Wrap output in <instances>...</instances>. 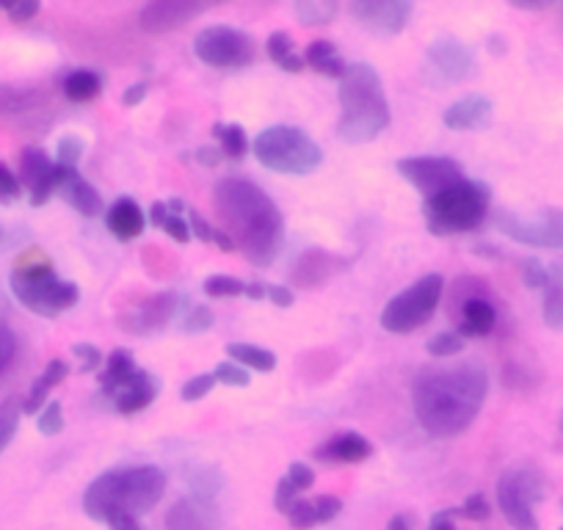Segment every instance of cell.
Listing matches in <instances>:
<instances>
[{
  "label": "cell",
  "mask_w": 563,
  "mask_h": 530,
  "mask_svg": "<svg viewBox=\"0 0 563 530\" xmlns=\"http://www.w3.org/2000/svg\"><path fill=\"white\" fill-rule=\"evenodd\" d=\"M489 393V376L475 362L422 371L411 387V407L422 431L437 440L464 434Z\"/></svg>",
  "instance_id": "cell-1"
},
{
  "label": "cell",
  "mask_w": 563,
  "mask_h": 530,
  "mask_svg": "<svg viewBox=\"0 0 563 530\" xmlns=\"http://www.w3.org/2000/svg\"><path fill=\"white\" fill-rule=\"evenodd\" d=\"M216 216L254 268H268L285 243V219L274 199L246 177H221L213 188Z\"/></svg>",
  "instance_id": "cell-2"
},
{
  "label": "cell",
  "mask_w": 563,
  "mask_h": 530,
  "mask_svg": "<svg viewBox=\"0 0 563 530\" xmlns=\"http://www.w3.org/2000/svg\"><path fill=\"white\" fill-rule=\"evenodd\" d=\"M166 495V473L155 464L141 467L108 470L89 484L84 495V511L95 522H117L135 519L153 511Z\"/></svg>",
  "instance_id": "cell-3"
},
{
  "label": "cell",
  "mask_w": 563,
  "mask_h": 530,
  "mask_svg": "<svg viewBox=\"0 0 563 530\" xmlns=\"http://www.w3.org/2000/svg\"><path fill=\"white\" fill-rule=\"evenodd\" d=\"M338 136L349 144H367L389 128V102L376 67L356 62L340 78Z\"/></svg>",
  "instance_id": "cell-4"
},
{
  "label": "cell",
  "mask_w": 563,
  "mask_h": 530,
  "mask_svg": "<svg viewBox=\"0 0 563 530\" xmlns=\"http://www.w3.org/2000/svg\"><path fill=\"white\" fill-rule=\"evenodd\" d=\"M489 186L464 177L456 186L426 199L422 216H426V227L431 235H459V232L475 230L489 213Z\"/></svg>",
  "instance_id": "cell-5"
},
{
  "label": "cell",
  "mask_w": 563,
  "mask_h": 530,
  "mask_svg": "<svg viewBox=\"0 0 563 530\" xmlns=\"http://www.w3.org/2000/svg\"><path fill=\"white\" fill-rule=\"evenodd\" d=\"M12 294L25 310L36 312L42 318H56L62 312L73 310L80 301L78 285L69 279L56 277L53 265L47 260L40 263H20L12 272Z\"/></svg>",
  "instance_id": "cell-6"
},
{
  "label": "cell",
  "mask_w": 563,
  "mask_h": 530,
  "mask_svg": "<svg viewBox=\"0 0 563 530\" xmlns=\"http://www.w3.org/2000/svg\"><path fill=\"white\" fill-rule=\"evenodd\" d=\"M254 155L260 164L279 175H310L321 166L323 153L301 128L294 124H271L254 139Z\"/></svg>",
  "instance_id": "cell-7"
},
{
  "label": "cell",
  "mask_w": 563,
  "mask_h": 530,
  "mask_svg": "<svg viewBox=\"0 0 563 530\" xmlns=\"http://www.w3.org/2000/svg\"><path fill=\"white\" fill-rule=\"evenodd\" d=\"M547 481L541 470L533 464H519L506 470L497 481V503H500L503 517L508 519L514 530H539L533 506L544 500Z\"/></svg>",
  "instance_id": "cell-8"
},
{
  "label": "cell",
  "mask_w": 563,
  "mask_h": 530,
  "mask_svg": "<svg viewBox=\"0 0 563 530\" xmlns=\"http://www.w3.org/2000/svg\"><path fill=\"white\" fill-rule=\"evenodd\" d=\"M442 290H445L442 274H426L404 294L387 301V307L382 310V327L393 334H409L426 327L440 307Z\"/></svg>",
  "instance_id": "cell-9"
},
{
  "label": "cell",
  "mask_w": 563,
  "mask_h": 530,
  "mask_svg": "<svg viewBox=\"0 0 563 530\" xmlns=\"http://www.w3.org/2000/svg\"><path fill=\"white\" fill-rule=\"evenodd\" d=\"M199 62L216 69H246L257 58V42L246 31L232 25H208L194 40Z\"/></svg>",
  "instance_id": "cell-10"
},
{
  "label": "cell",
  "mask_w": 563,
  "mask_h": 530,
  "mask_svg": "<svg viewBox=\"0 0 563 530\" xmlns=\"http://www.w3.org/2000/svg\"><path fill=\"white\" fill-rule=\"evenodd\" d=\"M495 227L503 235L525 246L563 249V210L558 208H544L539 219H522L511 210H500L495 216Z\"/></svg>",
  "instance_id": "cell-11"
},
{
  "label": "cell",
  "mask_w": 563,
  "mask_h": 530,
  "mask_svg": "<svg viewBox=\"0 0 563 530\" xmlns=\"http://www.w3.org/2000/svg\"><path fill=\"white\" fill-rule=\"evenodd\" d=\"M395 169L426 197H434L464 180V166L445 155H411V158H400Z\"/></svg>",
  "instance_id": "cell-12"
},
{
  "label": "cell",
  "mask_w": 563,
  "mask_h": 530,
  "mask_svg": "<svg viewBox=\"0 0 563 530\" xmlns=\"http://www.w3.org/2000/svg\"><path fill=\"white\" fill-rule=\"evenodd\" d=\"M349 12L354 14L362 29L378 36H395L406 29L411 18L409 0H356Z\"/></svg>",
  "instance_id": "cell-13"
},
{
  "label": "cell",
  "mask_w": 563,
  "mask_h": 530,
  "mask_svg": "<svg viewBox=\"0 0 563 530\" xmlns=\"http://www.w3.org/2000/svg\"><path fill=\"white\" fill-rule=\"evenodd\" d=\"M202 12H208V3H197V0H155V3L141 9L139 25L147 34H166V31H177L188 25Z\"/></svg>",
  "instance_id": "cell-14"
},
{
  "label": "cell",
  "mask_w": 563,
  "mask_h": 530,
  "mask_svg": "<svg viewBox=\"0 0 563 530\" xmlns=\"http://www.w3.org/2000/svg\"><path fill=\"white\" fill-rule=\"evenodd\" d=\"M429 64L448 84H459L473 73L475 56L464 42L453 40V36H440L429 45Z\"/></svg>",
  "instance_id": "cell-15"
},
{
  "label": "cell",
  "mask_w": 563,
  "mask_h": 530,
  "mask_svg": "<svg viewBox=\"0 0 563 530\" xmlns=\"http://www.w3.org/2000/svg\"><path fill=\"white\" fill-rule=\"evenodd\" d=\"M177 307H180V296L177 294H155L141 301L133 312H128V318H122V323L133 334L158 332V329L169 327L175 321Z\"/></svg>",
  "instance_id": "cell-16"
},
{
  "label": "cell",
  "mask_w": 563,
  "mask_h": 530,
  "mask_svg": "<svg viewBox=\"0 0 563 530\" xmlns=\"http://www.w3.org/2000/svg\"><path fill=\"white\" fill-rule=\"evenodd\" d=\"M20 172H23V183L31 191V205L42 208L56 191V164L42 150L25 147L20 155Z\"/></svg>",
  "instance_id": "cell-17"
},
{
  "label": "cell",
  "mask_w": 563,
  "mask_h": 530,
  "mask_svg": "<svg viewBox=\"0 0 563 530\" xmlns=\"http://www.w3.org/2000/svg\"><path fill=\"white\" fill-rule=\"evenodd\" d=\"M351 260L340 257V254L323 252V249H310V252L301 254L294 263V272H290V283L299 285V288H318L321 283H327L329 277L340 274L343 268H349Z\"/></svg>",
  "instance_id": "cell-18"
},
{
  "label": "cell",
  "mask_w": 563,
  "mask_h": 530,
  "mask_svg": "<svg viewBox=\"0 0 563 530\" xmlns=\"http://www.w3.org/2000/svg\"><path fill=\"white\" fill-rule=\"evenodd\" d=\"M56 191H62V197L86 219L102 216V197L78 175V169H64L56 164Z\"/></svg>",
  "instance_id": "cell-19"
},
{
  "label": "cell",
  "mask_w": 563,
  "mask_h": 530,
  "mask_svg": "<svg viewBox=\"0 0 563 530\" xmlns=\"http://www.w3.org/2000/svg\"><path fill=\"white\" fill-rule=\"evenodd\" d=\"M166 530H213L216 508L205 497H180L175 506L166 511Z\"/></svg>",
  "instance_id": "cell-20"
},
{
  "label": "cell",
  "mask_w": 563,
  "mask_h": 530,
  "mask_svg": "<svg viewBox=\"0 0 563 530\" xmlns=\"http://www.w3.org/2000/svg\"><path fill=\"white\" fill-rule=\"evenodd\" d=\"M373 453V445L356 431H343V434L332 437V440L321 442V445L312 451V456L321 464H356L365 462Z\"/></svg>",
  "instance_id": "cell-21"
},
{
  "label": "cell",
  "mask_w": 563,
  "mask_h": 530,
  "mask_svg": "<svg viewBox=\"0 0 563 530\" xmlns=\"http://www.w3.org/2000/svg\"><path fill=\"white\" fill-rule=\"evenodd\" d=\"M340 511H343V500L340 497L318 495L312 500H296L294 508L288 511V519L296 530H310L316 525L332 522Z\"/></svg>",
  "instance_id": "cell-22"
},
{
  "label": "cell",
  "mask_w": 563,
  "mask_h": 530,
  "mask_svg": "<svg viewBox=\"0 0 563 530\" xmlns=\"http://www.w3.org/2000/svg\"><path fill=\"white\" fill-rule=\"evenodd\" d=\"M445 128L451 130H481L492 122V100L484 95H470L453 102L445 111Z\"/></svg>",
  "instance_id": "cell-23"
},
{
  "label": "cell",
  "mask_w": 563,
  "mask_h": 530,
  "mask_svg": "<svg viewBox=\"0 0 563 530\" xmlns=\"http://www.w3.org/2000/svg\"><path fill=\"white\" fill-rule=\"evenodd\" d=\"M106 227L111 230L113 238H119V241H133V238H139L141 232H144V227H147V216H144V210H141L130 197H119L117 202L106 210Z\"/></svg>",
  "instance_id": "cell-24"
},
{
  "label": "cell",
  "mask_w": 563,
  "mask_h": 530,
  "mask_svg": "<svg viewBox=\"0 0 563 530\" xmlns=\"http://www.w3.org/2000/svg\"><path fill=\"white\" fill-rule=\"evenodd\" d=\"M158 393H161L158 378L147 371H139L133 376V382H130L128 387H124L122 393L113 398V407H117V412H122V415L141 412V409H147L150 404L158 398Z\"/></svg>",
  "instance_id": "cell-25"
},
{
  "label": "cell",
  "mask_w": 563,
  "mask_h": 530,
  "mask_svg": "<svg viewBox=\"0 0 563 530\" xmlns=\"http://www.w3.org/2000/svg\"><path fill=\"white\" fill-rule=\"evenodd\" d=\"M135 373H139V367H135V360L130 351L117 349L113 354H108L106 367H102V373L97 376L100 378L102 398H111L113 401V398H117V395L122 393L130 382H133Z\"/></svg>",
  "instance_id": "cell-26"
},
{
  "label": "cell",
  "mask_w": 563,
  "mask_h": 530,
  "mask_svg": "<svg viewBox=\"0 0 563 530\" xmlns=\"http://www.w3.org/2000/svg\"><path fill=\"white\" fill-rule=\"evenodd\" d=\"M495 327L497 310L489 299H484V296L464 299L462 323H459V334H462V338H486V334H492Z\"/></svg>",
  "instance_id": "cell-27"
},
{
  "label": "cell",
  "mask_w": 563,
  "mask_h": 530,
  "mask_svg": "<svg viewBox=\"0 0 563 530\" xmlns=\"http://www.w3.org/2000/svg\"><path fill=\"white\" fill-rule=\"evenodd\" d=\"M69 376V365L64 360H51L47 362V367L42 371V376L36 378L34 387H31L29 398L23 401V412L25 415H36L42 407L47 404V395H51L53 387H58V384L64 382V378Z\"/></svg>",
  "instance_id": "cell-28"
},
{
  "label": "cell",
  "mask_w": 563,
  "mask_h": 530,
  "mask_svg": "<svg viewBox=\"0 0 563 530\" xmlns=\"http://www.w3.org/2000/svg\"><path fill=\"white\" fill-rule=\"evenodd\" d=\"M544 323L552 332H563V260L550 265V283L544 288Z\"/></svg>",
  "instance_id": "cell-29"
},
{
  "label": "cell",
  "mask_w": 563,
  "mask_h": 530,
  "mask_svg": "<svg viewBox=\"0 0 563 530\" xmlns=\"http://www.w3.org/2000/svg\"><path fill=\"white\" fill-rule=\"evenodd\" d=\"M305 64L307 67L316 69L318 75H327V78H338V80L343 78L345 67H349V64L340 58L338 47H334L332 42H323V40L312 42V45L307 47Z\"/></svg>",
  "instance_id": "cell-30"
},
{
  "label": "cell",
  "mask_w": 563,
  "mask_h": 530,
  "mask_svg": "<svg viewBox=\"0 0 563 530\" xmlns=\"http://www.w3.org/2000/svg\"><path fill=\"white\" fill-rule=\"evenodd\" d=\"M265 51H268V58L285 73H301L305 69V56L296 53V42L288 31H274L265 42Z\"/></svg>",
  "instance_id": "cell-31"
},
{
  "label": "cell",
  "mask_w": 563,
  "mask_h": 530,
  "mask_svg": "<svg viewBox=\"0 0 563 530\" xmlns=\"http://www.w3.org/2000/svg\"><path fill=\"white\" fill-rule=\"evenodd\" d=\"M227 354L232 356V362H238L241 367H246V371L271 373L276 367V354H274V351L263 349V345L230 343V345H227Z\"/></svg>",
  "instance_id": "cell-32"
},
{
  "label": "cell",
  "mask_w": 563,
  "mask_h": 530,
  "mask_svg": "<svg viewBox=\"0 0 563 530\" xmlns=\"http://www.w3.org/2000/svg\"><path fill=\"white\" fill-rule=\"evenodd\" d=\"M62 89L67 95V100L89 102L102 91V78L97 73H91V69H75V73H69L64 78Z\"/></svg>",
  "instance_id": "cell-33"
},
{
  "label": "cell",
  "mask_w": 563,
  "mask_h": 530,
  "mask_svg": "<svg viewBox=\"0 0 563 530\" xmlns=\"http://www.w3.org/2000/svg\"><path fill=\"white\" fill-rule=\"evenodd\" d=\"M213 136L221 142V153L232 161H241L243 155L249 153V139H246V130L241 124H224V122H216L213 124Z\"/></svg>",
  "instance_id": "cell-34"
},
{
  "label": "cell",
  "mask_w": 563,
  "mask_h": 530,
  "mask_svg": "<svg viewBox=\"0 0 563 530\" xmlns=\"http://www.w3.org/2000/svg\"><path fill=\"white\" fill-rule=\"evenodd\" d=\"M14 354H18V334L12 329V307L7 296L0 294V373L12 365Z\"/></svg>",
  "instance_id": "cell-35"
},
{
  "label": "cell",
  "mask_w": 563,
  "mask_h": 530,
  "mask_svg": "<svg viewBox=\"0 0 563 530\" xmlns=\"http://www.w3.org/2000/svg\"><path fill=\"white\" fill-rule=\"evenodd\" d=\"M294 12L305 25H327L338 14V3L334 0H299Z\"/></svg>",
  "instance_id": "cell-36"
},
{
  "label": "cell",
  "mask_w": 563,
  "mask_h": 530,
  "mask_svg": "<svg viewBox=\"0 0 563 530\" xmlns=\"http://www.w3.org/2000/svg\"><path fill=\"white\" fill-rule=\"evenodd\" d=\"M188 227H191L194 235H197L202 243H213V246H219L221 252H238L235 243L230 241V235H227L224 230H219V227L210 224V221H205L202 213H197V210H191V221H188Z\"/></svg>",
  "instance_id": "cell-37"
},
{
  "label": "cell",
  "mask_w": 563,
  "mask_h": 530,
  "mask_svg": "<svg viewBox=\"0 0 563 530\" xmlns=\"http://www.w3.org/2000/svg\"><path fill=\"white\" fill-rule=\"evenodd\" d=\"M20 415H23V404L18 398H7V401L0 404V453L7 451L9 442L18 434Z\"/></svg>",
  "instance_id": "cell-38"
},
{
  "label": "cell",
  "mask_w": 563,
  "mask_h": 530,
  "mask_svg": "<svg viewBox=\"0 0 563 530\" xmlns=\"http://www.w3.org/2000/svg\"><path fill=\"white\" fill-rule=\"evenodd\" d=\"M202 290L210 299H235V296L246 294V285L235 277H227V274H216V277L205 279Z\"/></svg>",
  "instance_id": "cell-39"
},
{
  "label": "cell",
  "mask_w": 563,
  "mask_h": 530,
  "mask_svg": "<svg viewBox=\"0 0 563 530\" xmlns=\"http://www.w3.org/2000/svg\"><path fill=\"white\" fill-rule=\"evenodd\" d=\"M426 351L431 356H453L464 351V338L459 332H437L434 338H429Z\"/></svg>",
  "instance_id": "cell-40"
},
{
  "label": "cell",
  "mask_w": 563,
  "mask_h": 530,
  "mask_svg": "<svg viewBox=\"0 0 563 530\" xmlns=\"http://www.w3.org/2000/svg\"><path fill=\"white\" fill-rule=\"evenodd\" d=\"M213 312L208 310V307L205 305H194V307H188L186 310V316H183V321H180V329L186 334H202V332H208L210 327H213Z\"/></svg>",
  "instance_id": "cell-41"
},
{
  "label": "cell",
  "mask_w": 563,
  "mask_h": 530,
  "mask_svg": "<svg viewBox=\"0 0 563 530\" xmlns=\"http://www.w3.org/2000/svg\"><path fill=\"white\" fill-rule=\"evenodd\" d=\"M36 429H40V434H45V437L62 434V429H64L62 404H58V401L45 404V409L40 412V420H36Z\"/></svg>",
  "instance_id": "cell-42"
},
{
  "label": "cell",
  "mask_w": 563,
  "mask_h": 530,
  "mask_svg": "<svg viewBox=\"0 0 563 530\" xmlns=\"http://www.w3.org/2000/svg\"><path fill=\"white\" fill-rule=\"evenodd\" d=\"M216 382L227 384V387H249V382H252V376H249L246 367H241L238 362H219L213 371Z\"/></svg>",
  "instance_id": "cell-43"
},
{
  "label": "cell",
  "mask_w": 563,
  "mask_h": 530,
  "mask_svg": "<svg viewBox=\"0 0 563 530\" xmlns=\"http://www.w3.org/2000/svg\"><path fill=\"white\" fill-rule=\"evenodd\" d=\"M56 155L58 166H64V169H78L80 158H84V142H80L78 136H64L62 142H58Z\"/></svg>",
  "instance_id": "cell-44"
},
{
  "label": "cell",
  "mask_w": 563,
  "mask_h": 530,
  "mask_svg": "<svg viewBox=\"0 0 563 530\" xmlns=\"http://www.w3.org/2000/svg\"><path fill=\"white\" fill-rule=\"evenodd\" d=\"M522 279L530 290H544L550 283V268L541 260L525 257L522 260Z\"/></svg>",
  "instance_id": "cell-45"
},
{
  "label": "cell",
  "mask_w": 563,
  "mask_h": 530,
  "mask_svg": "<svg viewBox=\"0 0 563 530\" xmlns=\"http://www.w3.org/2000/svg\"><path fill=\"white\" fill-rule=\"evenodd\" d=\"M216 387V376L213 373H199V376L188 378L186 384H183V401L186 404H194V401H202L205 395L210 393V389Z\"/></svg>",
  "instance_id": "cell-46"
},
{
  "label": "cell",
  "mask_w": 563,
  "mask_h": 530,
  "mask_svg": "<svg viewBox=\"0 0 563 530\" xmlns=\"http://www.w3.org/2000/svg\"><path fill=\"white\" fill-rule=\"evenodd\" d=\"M492 514L489 508V500H486L481 492H475V495H470L467 500L462 503V508H459V517L470 519V522H486Z\"/></svg>",
  "instance_id": "cell-47"
},
{
  "label": "cell",
  "mask_w": 563,
  "mask_h": 530,
  "mask_svg": "<svg viewBox=\"0 0 563 530\" xmlns=\"http://www.w3.org/2000/svg\"><path fill=\"white\" fill-rule=\"evenodd\" d=\"M73 354L80 360V373L97 371V367H100L102 362H106L102 351L97 349V345H91V343H75L73 345Z\"/></svg>",
  "instance_id": "cell-48"
},
{
  "label": "cell",
  "mask_w": 563,
  "mask_h": 530,
  "mask_svg": "<svg viewBox=\"0 0 563 530\" xmlns=\"http://www.w3.org/2000/svg\"><path fill=\"white\" fill-rule=\"evenodd\" d=\"M285 478L294 484V489L299 492V495H301V492H307V489H312V486H316V473H312L310 464H305V462L290 464V470H288V475H285Z\"/></svg>",
  "instance_id": "cell-49"
},
{
  "label": "cell",
  "mask_w": 563,
  "mask_h": 530,
  "mask_svg": "<svg viewBox=\"0 0 563 530\" xmlns=\"http://www.w3.org/2000/svg\"><path fill=\"white\" fill-rule=\"evenodd\" d=\"M20 194H23V183L0 164V205H12L14 199H20Z\"/></svg>",
  "instance_id": "cell-50"
},
{
  "label": "cell",
  "mask_w": 563,
  "mask_h": 530,
  "mask_svg": "<svg viewBox=\"0 0 563 530\" xmlns=\"http://www.w3.org/2000/svg\"><path fill=\"white\" fill-rule=\"evenodd\" d=\"M296 500H299V492L294 489V484H290L288 478H282L279 484H276V495H274L276 511L288 517V511H290V508H294Z\"/></svg>",
  "instance_id": "cell-51"
},
{
  "label": "cell",
  "mask_w": 563,
  "mask_h": 530,
  "mask_svg": "<svg viewBox=\"0 0 563 530\" xmlns=\"http://www.w3.org/2000/svg\"><path fill=\"white\" fill-rule=\"evenodd\" d=\"M161 230H164L166 235L175 238L177 243H188V241H191V227H188V221H183L180 216L172 213V210H169V219L164 221V227H161Z\"/></svg>",
  "instance_id": "cell-52"
},
{
  "label": "cell",
  "mask_w": 563,
  "mask_h": 530,
  "mask_svg": "<svg viewBox=\"0 0 563 530\" xmlns=\"http://www.w3.org/2000/svg\"><path fill=\"white\" fill-rule=\"evenodd\" d=\"M7 12L14 23H29V20L40 12V3H36V0H18V3H9Z\"/></svg>",
  "instance_id": "cell-53"
},
{
  "label": "cell",
  "mask_w": 563,
  "mask_h": 530,
  "mask_svg": "<svg viewBox=\"0 0 563 530\" xmlns=\"http://www.w3.org/2000/svg\"><path fill=\"white\" fill-rule=\"evenodd\" d=\"M268 299L271 305L288 310V307H294V290L288 285H268Z\"/></svg>",
  "instance_id": "cell-54"
},
{
  "label": "cell",
  "mask_w": 563,
  "mask_h": 530,
  "mask_svg": "<svg viewBox=\"0 0 563 530\" xmlns=\"http://www.w3.org/2000/svg\"><path fill=\"white\" fill-rule=\"evenodd\" d=\"M221 158H224V153L216 147H199L197 153H194V161L202 166H208V169H216V166L221 164Z\"/></svg>",
  "instance_id": "cell-55"
},
{
  "label": "cell",
  "mask_w": 563,
  "mask_h": 530,
  "mask_svg": "<svg viewBox=\"0 0 563 530\" xmlns=\"http://www.w3.org/2000/svg\"><path fill=\"white\" fill-rule=\"evenodd\" d=\"M147 91H150V84H144V80H141V84H133L122 95V106H139V102L147 97Z\"/></svg>",
  "instance_id": "cell-56"
},
{
  "label": "cell",
  "mask_w": 563,
  "mask_h": 530,
  "mask_svg": "<svg viewBox=\"0 0 563 530\" xmlns=\"http://www.w3.org/2000/svg\"><path fill=\"white\" fill-rule=\"evenodd\" d=\"M20 243V232L9 230V227L0 224V254H7L9 249H14Z\"/></svg>",
  "instance_id": "cell-57"
},
{
  "label": "cell",
  "mask_w": 563,
  "mask_h": 530,
  "mask_svg": "<svg viewBox=\"0 0 563 530\" xmlns=\"http://www.w3.org/2000/svg\"><path fill=\"white\" fill-rule=\"evenodd\" d=\"M169 219V205H164V202H155L153 208H150V224L153 227H164V221Z\"/></svg>",
  "instance_id": "cell-58"
},
{
  "label": "cell",
  "mask_w": 563,
  "mask_h": 530,
  "mask_svg": "<svg viewBox=\"0 0 563 530\" xmlns=\"http://www.w3.org/2000/svg\"><path fill=\"white\" fill-rule=\"evenodd\" d=\"M252 301H260V299H268V285H260V283H252L246 285V294Z\"/></svg>",
  "instance_id": "cell-59"
},
{
  "label": "cell",
  "mask_w": 563,
  "mask_h": 530,
  "mask_svg": "<svg viewBox=\"0 0 563 530\" xmlns=\"http://www.w3.org/2000/svg\"><path fill=\"white\" fill-rule=\"evenodd\" d=\"M387 530H411V519L406 514H395L387 522Z\"/></svg>",
  "instance_id": "cell-60"
},
{
  "label": "cell",
  "mask_w": 563,
  "mask_h": 530,
  "mask_svg": "<svg viewBox=\"0 0 563 530\" xmlns=\"http://www.w3.org/2000/svg\"><path fill=\"white\" fill-rule=\"evenodd\" d=\"M517 9H528V12H541V9H550V0H541V3H528V0H514Z\"/></svg>",
  "instance_id": "cell-61"
},
{
  "label": "cell",
  "mask_w": 563,
  "mask_h": 530,
  "mask_svg": "<svg viewBox=\"0 0 563 530\" xmlns=\"http://www.w3.org/2000/svg\"><path fill=\"white\" fill-rule=\"evenodd\" d=\"M111 530H144V528H141L135 519H117V522H111Z\"/></svg>",
  "instance_id": "cell-62"
},
{
  "label": "cell",
  "mask_w": 563,
  "mask_h": 530,
  "mask_svg": "<svg viewBox=\"0 0 563 530\" xmlns=\"http://www.w3.org/2000/svg\"><path fill=\"white\" fill-rule=\"evenodd\" d=\"M558 426H561V434H563V415H561V423H558Z\"/></svg>",
  "instance_id": "cell-63"
},
{
  "label": "cell",
  "mask_w": 563,
  "mask_h": 530,
  "mask_svg": "<svg viewBox=\"0 0 563 530\" xmlns=\"http://www.w3.org/2000/svg\"><path fill=\"white\" fill-rule=\"evenodd\" d=\"M561 530H563V528H561Z\"/></svg>",
  "instance_id": "cell-64"
}]
</instances>
